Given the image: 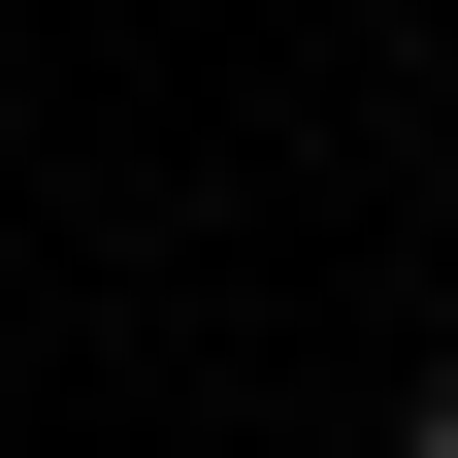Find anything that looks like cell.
Instances as JSON below:
<instances>
[{
    "mask_svg": "<svg viewBox=\"0 0 458 458\" xmlns=\"http://www.w3.org/2000/svg\"><path fill=\"white\" fill-rule=\"evenodd\" d=\"M393 458H458V327H426V360H393Z\"/></svg>",
    "mask_w": 458,
    "mask_h": 458,
    "instance_id": "cell-1",
    "label": "cell"
}]
</instances>
